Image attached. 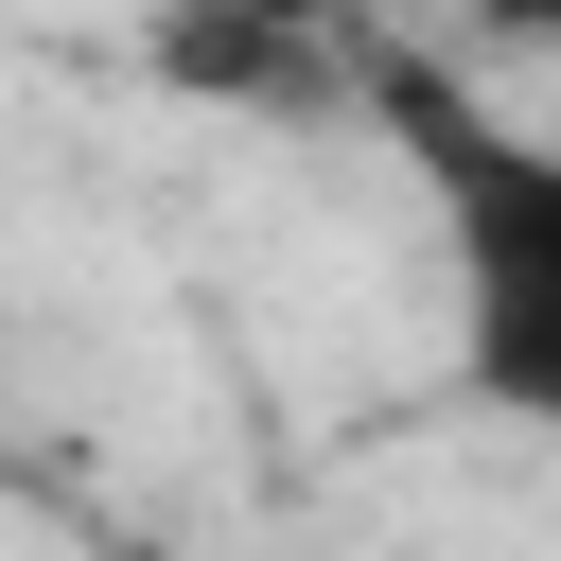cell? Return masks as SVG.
Listing matches in <instances>:
<instances>
[{
  "mask_svg": "<svg viewBox=\"0 0 561 561\" xmlns=\"http://www.w3.org/2000/svg\"><path fill=\"white\" fill-rule=\"evenodd\" d=\"M386 140L403 175L438 193V280H456V386L526 438H561V140L543 123H491L456 70L386 53Z\"/></svg>",
  "mask_w": 561,
  "mask_h": 561,
  "instance_id": "obj_1",
  "label": "cell"
},
{
  "mask_svg": "<svg viewBox=\"0 0 561 561\" xmlns=\"http://www.w3.org/2000/svg\"><path fill=\"white\" fill-rule=\"evenodd\" d=\"M245 18H280V35H298V18H333V0H245Z\"/></svg>",
  "mask_w": 561,
  "mask_h": 561,
  "instance_id": "obj_3",
  "label": "cell"
},
{
  "mask_svg": "<svg viewBox=\"0 0 561 561\" xmlns=\"http://www.w3.org/2000/svg\"><path fill=\"white\" fill-rule=\"evenodd\" d=\"M473 35L491 53H561V0H473Z\"/></svg>",
  "mask_w": 561,
  "mask_h": 561,
  "instance_id": "obj_2",
  "label": "cell"
}]
</instances>
